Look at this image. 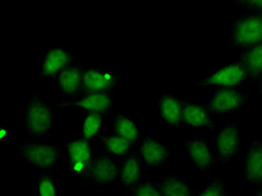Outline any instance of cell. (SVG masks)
Returning a JSON list of instances; mask_svg holds the SVG:
<instances>
[{"mask_svg": "<svg viewBox=\"0 0 262 196\" xmlns=\"http://www.w3.org/2000/svg\"><path fill=\"white\" fill-rule=\"evenodd\" d=\"M113 133L120 136L121 138L130 142L131 145H136L139 141L141 136V130L138 124L134 120L124 117L121 112H117L112 120Z\"/></svg>", "mask_w": 262, "mask_h": 196, "instance_id": "22", "label": "cell"}, {"mask_svg": "<svg viewBox=\"0 0 262 196\" xmlns=\"http://www.w3.org/2000/svg\"><path fill=\"white\" fill-rule=\"evenodd\" d=\"M237 61L246 71L247 80L251 84H259L262 79V41L242 51Z\"/></svg>", "mask_w": 262, "mask_h": 196, "instance_id": "17", "label": "cell"}, {"mask_svg": "<svg viewBox=\"0 0 262 196\" xmlns=\"http://www.w3.org/2000/svg\"><path fill=\"white\" fill-rule=\"evenodd\" d=\"M260 121L262 122V114H261V117H260Z\"/></svg>", "mask_w": 262, "mask_h": 196, "instance_id": "31", "label": "cell"}, {"mask_svg": "<svg viewBox=\"0 0 262 196\" xmlns=\"http://www.w3.org/2000/svg\"><path fill=\"white\" fill-rule=\"evenodd\" d=\"M37 196H58L56 182L49 171H43L38 176Z\"/></svg>", "mask_w": 262, "mask_h": 196, "instance_id": "24", "label": "cell"}, {"mask_svg": "<svg viewBox=\"0 0 262 196\" xmlns=\"http://www.w3.org/2000/svg\"><path fill=\"white\" fill-rule=\"evenodd\" d=\"M10 137V129L7 126H3L0 128V139L2 142H7Z\"/></svg>", "mask_w": 262, "mask_h": 196, "instance_id": "28", "label": "cell"}, {"mask_svg": "<svg viewBox=\"0 0 262 196\" xmlns=\"http://www.w3.org/2000/svg\"><path fill=\"white\" fill-rule=\"evenodd\" d=\"M184 145L188 151L190 162L196 167L201 174L206 175L210 173L215 163V155H214L213 147L201 137L196 136H188L184 139Z\"/></svg>", "mask_w": 262, "mask_h": 196, "instance_id": "12", "label": "cell"}, {"mask_svg": "<svg viewBox=\"0 0 262 196\" xmlns=\"http://www.w3.org/2000/svg\"><path fill=\"white\" fill-rule=\"evenodd\" d=\"M68 153V166L73 178H86L94 157L91 142L84 138L71 139L65 145Z\"/></svg>", "mask_w": 262, "mask_h": 196, "instance_id": "7", "label": "cell"}, {"mask_svg": "<svg viewBox=\"0 0 262 196\" xmlns=\"http://www.w3.org/2000/svg\"><path fill=\"white\" fill-rule=\"evenodd\" d=\"M133 196H163L158 183L155 181H144L129 191Z\"/></svg>", "mask_w": 262, "mask_h": 196, "instance_id": "26", "label": "cell"}, {"mask_svg": "<svg viewBox=\"0 0 262 196\" xmlns=\"http://www.w3.org/2000/svg\"><path fill=\"white\" fill-rule=\"evenodd\" d=\"M234 5L241 8L262 13V0H246V2H233Z\"/></svg>", "mask_w": 262, "mask_h": 196, "instance_id": "27", "label": "cell"}, {"mask_svg": "<svg viewBox=\"0 0 262 196\" xmlns=\"http://www.w3.org/2000/svg\"><path fill=\"white\" fill-rule=\"evenodd\" d=\"M18 150L26 163L43 171L53 169L63 157V148L38 140H29L18 145Z\"/></svg>", "mask_w": 262, "mask_h": 196, "instance_id": "3", "label": "cell"}, {"mask_svg": "<svg viewBox=\"0 0 262 196\" xmlns=\"http://www.w3.org/2000/svg\"><path fill=\"white\" fill-rule=\"evenodd\" d=\"M76 62L75 56L64 46H53L41 58L39 74L45 80L56 79L57 75Z\"/></svg>", "mask_w": 262, "mask_h": 196, "instance_id": "10", "label": "cell"}, {"mask_svg": "<svg viewBox=\"0 0 262 196\" xmlns=\"http://www.w3.org/2000/svg\"><path fill=\"white\" fill-rule=\"evenodd\" d=\"M83 72H84V69L79 62H75L62 71L56 78L59 91L69 98L79 97V94H81Z\"/></svg>", "mask_w": 262, "mask_h": 196, "instance_id": "16", "label": "cell"}, {"mask_svg": "<svg viewBox=\"0 0 262 196\" xmlns=\"http://www.w3.org/2000/svg\"><path fill=\"white\" fill-rule=\"evenodd\" d=\"M68 105L79 106L84 112H98L108 116L115 106V99L110 93H91L81 94L74 99H62L54 104V108L59 109Z\"/></svg>", "mask_w": 262, "mask_h": 196, "instance_id": "9", "label": "cell"}, {"mask_svg": "<svg viewBox=\"0 0 262 196\" xmlns=\"http://www.w3.org/2000/svg\"><path fill=\"white\" fill-rule=\"evenodd\" d=\"M242 178L250 185L262 186V140L253 138L243 156Z\"/></svg>", "mask_w": 262, "mask_h": 196, "instance_id": "13", "label": "cell"}, {"mask_svg": "<svg viewBox=\"0 0 262 196\" xmlns=\"http://www.w3.org/2000/svg\"><path fill=\"white\" fill-rule=\"evenodd\" d=\"M146 168L158 169L168 162L170 157V147L162 141L146 136L141 139L138 150L136 151Z\"/></svg>", "mask_w": 262, "mask_h": 196, "instance_id": "11", "label": "cell"}, {"mask_svg": "<svg viewBox=\"0 0 262 196\" xmlns=\"http://www.w3.org/2000/svg\"><path fill=\"white\" fill-rule=\"evenodd\" d=\"M160 193L163 196H195L196 189L184 178L167 174L158 182Z\"/></svg>", "mask_w": 262, "mask_h": 196, "instance_id": "20", "label": "cell"}, {"mask_svg": "<svg viewBox=\"0 0 262 196\" xmlns=\"http://www.w3.org/2000/svg\"><path fill=\"white\" fill-rule=\"evenodd\" d=\"M213 150L217 166L231 163L241 151V130L237 122H228L217 129L213 139Z\"/></svg>", "mask_w": 262, "mask_h": 196, "instance_id": "4", "label": "cell"}, {"mask_svg": "<svg viewBox=\"0 0 262 196\" xmlns=\"http://www.w3.org/2000/svg\"><path fill=\"white\" fill-rule=\"evenodd\" d=\"M126 196H133V195H131V194H129V195H126Z\"/></svg>", "mask_w": 262, "mask_h": 196, "instance_id": "32", "label": "cell"}, {"mask_svg": "<svg viewBox=\"0 0 262 196\" xmlns=\"http://www.w3.org/2000/svg\"><path fill=\"white\" fill-rule=\"evenodd\" d=\"M259 91H260L261 96H262V79H261V81L259 82Z\"/></svg>", "mask_w": 262, "mask_h": 196, "instance_id": "30", "label": "cell"}, {"mask_svg": "<svg viewBox=\"0 0 262 196\" xmlns=\"http://www.w3.org/2000/svg\"><path fill=\"white\" fill-rule=\"evenodd\" d=\"M252 196H262V186H260V187L255 189V191L252 194Z\"/></svg>", "mask_w": 262, "mask_h": 196, "instance_id": "29", "label": "cell"}, {"mask_svg": "<svg viewBox=\"0 0 262 196\" xmlns=\"http://www.w3.org/2000/svg\"><path fill=\"white\" fill-rule=\"evenodd\" d=\"M98 141L102 147L103 151L110 154V155L115 156L118 159L126 157L133 153V145L115 133L102 134Z\"/></svg>", "mask_w": 262, "mask_h": 196, "instance_id": "23", "label": "cell"}, {"mask_svg": "<svg viewBox=\"0 0 262 196\" xmlns=\"http://www.w3.org/2000/svg\"><path fill=\"white\" fill-rule=\"evenodd\" d=\"M88 180L97 186H110L120 181V160L105 151L94 154Z\"/></svg>", "mask_w": 262, "mask_h": 196, "instance_id": "5", "label": "cell"}, {"mask_svg": "<svg viewBox=\"0 0 262 196\" xmlns=\"http://www.w3.org/2000/svg\"><path fill=\"white\" fill-rule=\"evenodd\" d=\"M157 105L159 117L165 124L174 128L182 126V100L165 92L160 96Z\"/></svg>", "mask_w": 262, "mask_h": 196, "instance_id": "19", "label": "cell"}, {"mask_svg": "<svg viewBox=\"0 0 262 196\" xmlns=\"http://www.w3.org/2000/svg\"><path fill=\"white\" fill-rule=\"evenodd\" d=\"M120 80L121 76L116 73L103 72V71L91 68L84 69L81 94L110 93Z\"/></svg>", "mask_w": 262, "mask_h": 196, "instance_id": "14", "label": "cell"}, {"mask_svg": "<svg viewBox=\"0 0 262 196\" xmlns=\"http://www.w3.org/2000/svg\"><path fill=\"white\" fill-rule=\"evenodd\" d=\"M106 120V116L98 112H84L81 120L82 137L89 142H95L102 135L103 124Z\"/></svg>", "mask_w": 262, "mask_h": 196, "instance_id": "21", "label": "cell"}, {"mask_svg": "<svg viewBox=\"0 0 262 196\" xmlns=\"http://www.w3.org/2000/svg\"><path fill=\"white\" fill-rule=\"evenodd\" d=\"M195 196H228L222 177H214L205 187L196 191Z\"/></svg>", "mask_w": 262, "mask_h": 196, "instance_id": "25", "label": "cell"}, {"mask_svg": "<svg viewBox=\"0 0 262 196\" xmlns=\"http://www.w3.org/2000/svg\"><path fill=\"white\" fill-rule=\"evenodd\" d=\"M183 124L194 129H208L216 132L215 122L212 114L205 104H201L192 100H182Z\"/></svg>", "mask_w": 262, "mask_h": 196, "instance_id": "15", "label": "cell"}, {"mask_svg": "<svg viewBox=\"0 0 262 196\" xmlns=\"http://www.w3.org/2000/svg\"><path fill=\"white\" fill-rule=\"evenodd\" d=\"M120 160V183L124 189L131 191L141 182L142 165L137 153H131Z\"/></svg>", "mask_w": 262, "mask_h": 196, "instance_id": "18", "label": "cell"}, {"mask_svg": "<svg viewBox=\"0 0 262 196\" xmlns=\"http://www.w3.org/2000/svg\"><path fill=\"white\" fill-rule=\"evenodd\" d=\"M250 98L239 89H216L205 102L213 115H231L247 106Z\"/></svg>", "mask_w": 262, "mask_h": 196, "instance_id": "6", "label": "cell"}, {"mask_svg": "<svg viewBox=\"0 0 262 196\" xmlns=\"http://www.w3.org/2000/svg\"><path fill=\"white\" fill-rule=\"evenodd\" d=\"M55 122V109L45 102L40 94L34 92L28 100L24 115L26 133L33 140L50 137Z\"/></svg>", "mask_w": 262, "mask_h": 196, "instance_id": "1", "label": "cell"}, {"mask_svg": "<svg viewBox=\"0 0 262 196\" xmlns=\"http://www.w3.org/2000/svg\"><path fill=\"white\" fill-rule=\"evenodd\" d=\"M247 79L246 71L237 61L214 71L206 75L203 80L196 83V86H214L217 89H240Z\"/></svg>", "mask_w": 262, "mask_h": 196, "instance_id": "8", "label": "cell"}, {"mask_svg": "<svg viewBox=\"0 0 262 196\" xmlns=\"http://www.w3.org/2000/svg\"><path fill=\"white\" fill-rule=\"evenodd\" d=\"M262 41V13L244 14L232 21L230 46L232 50H247Z\"/></svg>", "mask_w": 262, "mask_h": 196, "instance_id": "2", "label": "cell"}]
</instances>
